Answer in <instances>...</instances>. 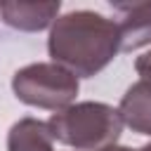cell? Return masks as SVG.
Here are the masks:
<instances>
[{
  "mask_svg": "<svg viewBox=\"0 0 151 151\" xmlns=\"http://www.w3.org/2000/svg\"><path fill=\"white\" fill-rule=\"evenodd\" d=\"M7 151H54V137L45 120L21 118L7 132Z\"/></svg>",
  "mask_w": 151,
  "mask_h": 151,
  "instance_id": "7",
  "label": "cell"
},
{
  "mask_svg": "<svg viewBox=\"0 0 151 151\" xmlns=\"http://www.w3.org/2000/svg\"><path fill=\"white\" fill-rule=\"evenodd\" d=\"M137 151H151V144H144L142 149H137Z\"/></svg>",
  "mask_w": 151,
  "mask_h": 151,
  "instance_id": "10",
  "label": "cell"
},
{
  "mask_svg": "<svg viewBox=\"0 0 151 151\" xmlns=\"http://www.w3.org/2000/svg\"><path fill=\"white\" fill-rule=\"evenodd\" d=\"M134 68H137L139 78H151V50L137 57V61H134Z\"/></svg>",
  "mask_w": 151,
  "mask_h": 151,
  "instance_id": "8",
  "label": "cell"
},
{
  "mask_svg": "<svg viewBox=\"0 0 151 151\" xmlns=\"http://www.w3.org/2000/svg\"><path fill=\"white\" fill-rule=\"evenodd\" d=\"M101 151H137V149H130V146H118V144H113V146H109V149H101Z\"/></svg>",
  "mask_w": 151,
  "mask_h": 151,
  "instance_id": "9",
  "label": "cell"
},
{
  "mask_svg": "<svg viewBox=\"0 0 151 151\" xmlns=\"http://www.w3.org/2000/svg\"><path fill=\"white\" fill-rule=\"evenodd\" d=\"M54 142L76 151H101L118 142L123 132L120 111L104 101H76L47 120Z\"/></svg>",
  "mask_w": 151,
  "mask_h": 151,
  "instance_id": "2",
  "label": "cell"
},
{
  "mask_svg": "<svg viewBox=\"0 0 151 151\" xmlns=\"http://www.w3.org/2000/svg\"><path fill=\"white\" fill-rule=\"evenodd\" d=\"M47 52L76 78H92L120 52L118 24L92 9L66 12L50 28Z\"/></svg>",
  "mask_w": 151,
  "mask_h": 151,
  "instance_id": "1",
  "label": "cell"
},
{
  "mask_svg": "<svg viewBox=\"0 0 151 151\" xmlns=\"http://www.w3.org/2000/svg\"><path fill=\"white\" fill-rule=\"evenodd\" d=\"M78 90V78L54 61L28 64L12 76V92L21 104L54 113L71 106Z\"/></svg>",
  "mask_w": 151,
  "mask_h": 151,
  "instance_id": "3",
  "label": "cell"
},
{
  "mask_svg": "<svg viewBox=\"0 0 151 151\" xmlns=\"http://www.w3.org/2000/svg\"><path fill=\"white\" fill-rule=\"evenodd\" d=\"M120 31V52H134L151 45V0L146 2H113Z\"/></svg>",
  "mask_w": 151,
  "mask_h": 151,
  "instance_id": "4",
  "label": "cell"
},
{
  "mask_svg": "<svg viewBox=\"0 0 151 151\" xmlns=\"http://www.w3.org/2000/svg\"><path fill=\"white\" fill-rule=\"evenodd\" d=\"M120 118L137 134H151V78L132 83L120 99Z\"/></svg>",
  "mask_w": 151,
  "mask_h": 151,
  "instance_id": "6",
  "label": "cell"
},
{
  "mask_svg": "<svg viewBox=\"0 0 151 151\" xmlns=\"http://www.w3.org/2000/svg\"><path fill=\"white\" fill-rule=\"evenodd\" d=\"M59 9L61 2L52 0V2H0V17L7 26L17 28V31H45L47 26L52 28V24L59 19Z\"/></svg>",
  "mask_w": 151,
  "mask_h": 151,
  "instance_id": "5",
  "label": "cell"
}]
</instances>
